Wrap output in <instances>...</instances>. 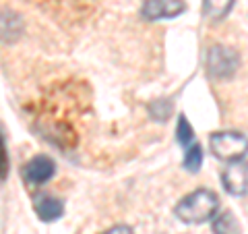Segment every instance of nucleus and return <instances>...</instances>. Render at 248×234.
<instances>
[{
    "label": "nucleus",
    "mask_w": 248,
    "mask_h": 234,
    "mask_svg": "<svg viewBox=\"0 0 248 234\" xmlns=\"http://www.w3.org/2000/svg\"><path fill=\"white\" fill-rule=\"evenodd\" d=\"M217 209H219L217 195L209 189H197L180 199V203L176 205V216L186 224H203L213 220Z\"/></svg>",
    "instance_id": "obj_1"
},
{
    "label": "nucleus",
    "mask_w": 248,
    "mask_h": 234,
    "mask_svg": "<svg viewBox=\"0 0 248 234\" xmlns=\"http://www.w3.org/2000/svg\"><path fill=\"white\" fill-rule=\"evenodd\" d=\"M209 145H211V151L215 158H219L228 164L244 160L248 155V137L238 131L213 133L211 139H209Z\"/></svg>",
    "instance_id": "obj_2"
},
{
    "label": "nucleus",
    "mask_w": 248,
    "mask_h": 234,
    "mask_svg": "<svg viewBox=\"0 0 248 234\" xmlns=\"http://www.w3.org/2000/svg\"><path fill=\"white\" fill-rule=\"evenodd\" d=\"M205 65L209 77H213V79H232L240 67V56L236 50L226 48V46H211L207 50Z\"/></svg>",
    "instance_id": "obj_3"
},
{
    "label": "nucleus",
    "mask_w": 248,
    "mask_h": 234,
    "mask_svg": "<svg viewBox=\"0 0 248 234\" xmlns=\"http://www.w3.org/2000/svg\"><path fill=\"white\" fill-rule=\"evenodd\" d=\"M186 11L184 0H145L141 6V17L147 21L176 19Z\"/></svg>",
    "instance_id": "obj_4"
},
{
    "label": "nucleus",
    "mask_w": 248,
    "mask_h": 234,
    "mask_svg": "<svg viewBox=\"0 0 248 234\" xmlns=\"http://www.w3.org/2000/svg\"><path fill=\"white\" fill-rule=\"evenodd\" d=\"M221 183L226 191L232 195H246L248 193V162L238 160L230 162L221 174Z\"/></svg>",
    "instance_id": "obj_5"
},
{
    "label": "nucleus",
    "mask_w": 248,
    "mask_h": 234,
    "mask_svg": "<svg viewBox=\"0 0 248 234\" xmlns=\"http://www.w3.org/2000/svg\"><path fill=\"white\" fill-rule=\"evenodd\" d=\"M54 174H56V164L48 155H35L23 168V178L29 184H35V186L48 183Z\"/></svg>",
    "instance_id": "obj_6"
},
{
    "label": "nucleus",
    "mask_w": 248,
    "mask_h": 234,
    "mask_svg": "<svg viewBox=\"0 0 248 234\" xmlns=\"http://www.w3.org/2000/svg\"><path fill=\"white\" fill-rule=\"evenodd\" d=\"M23 33V19L19 13L2 9L0 11V42L13 44L17 42Z\"/></svg>",
    "instance_id": "obj_7"
},
{
    "label": "nucleus",
    "mask_w": 248,
    "mask_h": 234,
    "mask_svg": "<svg viewBox=\"0 0 248 234\" xmlns=\"http://www.w3.org/2000/svg\"><path fill=\"white\" fill-rule=\"evenodd\" d=\"M33 207H35L37 217L44 220V222H54L64 214L62 201L52 197V195H37V197L33 199Z\"/></svg>",
    "instance_id": "obj_8"
},
{
    "label": "nucleus",
    "mask_w": 248,
    "mask_h": 234,
    "mask_svg": "<svg viewBox=\"0 0 248 234\" xmlns=\"http://www.w3.org/2000/svg\"><path fill=\"white\" fill-rule=\"evenodd\" d=\"M234 6V0H203V13L211 21H221Z\"/></svg>",
    "instance_id": "obj_9"
},
{
    "label": "nucleus",
    "mask_w": 248,
    "mask_h": 234,
    "mask_svg": "<svg viewBox=\"0 0 248 234\" xmlns=\"http://www.w3.org/2000/svg\"><path fill=\"white\" fill-rule=\"evenodd\" d=\"M213 234H240V224L232 212H221L213 217Z\"/></svg>",
    "instance_id": "obj_10"
},
{
    "label": "nucleus",
    "mask_w": 248,
    "mask_h": 234,
    "mask_svg": "<svg viewBox=\"0 0 248 234\" xmlns=\"http://www.w3.org/2000/svg\"><path fill=\"white\" fill-rule=\"evenodd\" d=\"M201 164H203V147H201L199 143L186 145V151H184V168L188 170V172H199Z\"/></svg>",
    "instance_id": "obj_11"
},
{
    "label": "nucleus",
    "mask_w": 248,
    "mask_h": 234,
    "mask_svg": "<svg viewBox=\"0 0 248 234\" xmlns=\"http://www.w3.org/2000/svg\"><path fill=\"white\" fill-rule=\"evenodd\" d=\"M192 139H195V129L190 127V122L184 116H180L178 118V127H176V141L186 147L192 143Z\"/></svg>",
    "instance_id": "obj_12"
},
{
    "label": "nucleus",
    "mask_w": 248,
    "mask_h": 234,
    "mask_svg": "<svg viewBox=\"0 0 248 234\" xmlns=\"http://www.w3.org/2000/svg\"><path fill=\"white\" fill-rule=\"evenodd\" d=\"M149 114H151V118L155 120H168L170 118V114H172V102L170 100H157V102H153L149 106Z\"/></svg>",
    "instance_id": "obj_13"
},
{
    "label": "nucleus",
    "mask_w": 248,
    "mask_h": 234,
    "mask_svg": "<svg viewBox=\"0 0 248 234\" xmlns=\"http://www.w3.org/2000/svg\"><path fill=\"white\" fill-rule=\"evenodd\" d=\"M9 176V151H6V143H4V137L0 133V181Z\"/></svg>",
    "instance_id": "obj_14"
},
{
    "label": "nucleus",
    "mask_w": 248,
    "mask_h": 234,
    "mask_svg": "<svg viewBox=\"0 0 248 234\" xmlns=\"http://www.w3.org/2000/svg\"><path fill=\"white\" fill-rule=\"evenodd\" d=\"M102 234H133V230H130L128 226H114V228L106 230V232H102Z\"/></svg>",
    "instance_id": "obj_15"
}]
</instances>
